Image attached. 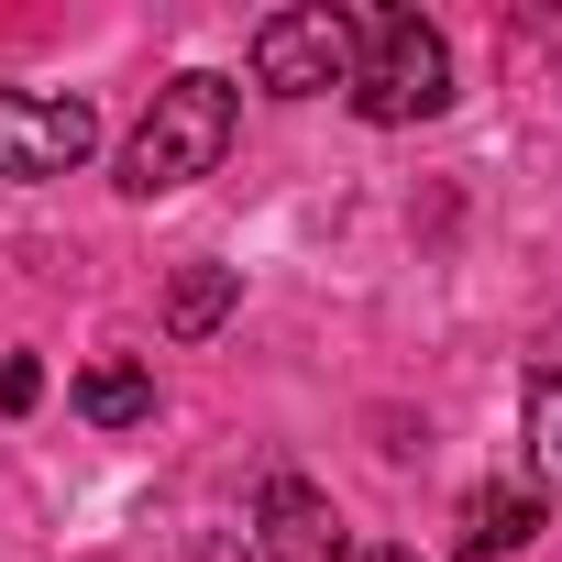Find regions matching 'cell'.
I'll return each instance as SVG.
<instances>
[{"instance_id":"cell-1","label":"cell","mask_w":562,"mask_h":562,"mask_svg":"<svg viewBox=\"0 0 562 562\" xmlns=\"http://www.w3.org/2000/svg\"><path fill=\"white\" fill-rule=\"evenodd\" d=\"M353 111L375 133H408V122L452 111V34L430 12H408V0L353 12Z\"/></svg>"},{"instance_id":"cell-2","label":"cell","mask_w":562,"mask_h":562,"mask_svg":"<svg viewBox=\"0 0 562 562\" xmlns=\"http://www.w3.org/2000/svg\"><path fill=\"white\" fill-rule=\"evenodd\" d=\"M232 122H243V89H232V78H210V67L166 78L155 111H144L133 144H122V199H177V188H199V177L232 155Z\"/></svg>"},{"instance_id":"cell-3","label":"cell","mask_w":562,"mask_h":562,"mask_svg":"<svg viewBox=\"0 0 562 562\" xmlns=\"http://www.w3.org/2000/svg\"><path fill=\"white\" fill-rule=\"evenodd\" d=\"M254 89H265V100H321V89H353V12H342V0L265 12V23H254Z\"/></svg>"},{"instance_id":"cell-4","label":"cell","mask_w":562,"mask_h":562,"mask_svg":"<svg viewBox=\"0 0 562 562\" xmlns=\"http://www.w3.org/2000/svg\"><path fill=\"white\" fill-rule=\"evenodd\" d=\"M89 155H100V111H89V100H56V89H0V177H12V188L78 177Z\"/></svg>"},{"instance_id":"cell-5","label":"cell","mask_w":562,"mask_h":562,"mask_svg":"<svg viewBox=\"0 0 562 562\" xmlns=\"http://www.w3.org/2000/svg\"><path fill=\"white\" fill-rule=\"evenodd\" d=\"M265 562H342V507L310 485V474H265L254 496V529H243Z\"/></svg>"},{"instance_id":"cell-6","label":"cell","mask_w":562,"mask_h":562,"mask_svg":"<svg viewBox=\"0 0 562 562\" xmlns=\"http://www.w3.org/2000/svg\"><path fill=\"white\" fill-rule=\"evenodd\" d=\"M540 540V485H474L463 496V562H507Z\"/></svg>"},{"instance_id":"cell-7","label":"cell","mask_w":562,"mask_h":562,"mask_svg":"<svg viewBox=\"0 0 562 562\" xmlns=\"http://www.w3.org/2000/svg\"><path fill=\"white\" fill-rule=\"evenodd\" d=\"M78 419H89V430H144V419H155V375L122 364V353L89 364V375H78Z\"/></svg>"},{"instance_id":"cell-8","label":"cell","mask_w":562,"mask_h":562,"mask_svg":"<svg viewBox=\"0 0 562 562\" xmlns=\"http://www.w3.org/2000/svg\"><path fill=\"white\" fill-rule=\"evenodd\" d=\"M232 299H243V265H188L177 288H166V331H177V342H199V331H221V321H232Z\"/></svg>"},{"instance_id":"cell-9","label":"cell","mask_w":562,"mask_h":562,"mask_svg":"<svg viewBox=\"0 0 562 562\" xmlns=\"http://www.w3.org/2000/svg\"><path fill=\"white\" fill-rule=\"evenodd\" d=\"M529 485L562 496V364L529 375Z\"/></svg>"},{"instance_id":"cell-10","label":"cell","mask_w":562,"mask_h":562,"mask_svg":"<svg viewBox=\"0 0 562 562\" xmlns=\"http://www.w3.org/2000/svg\"><path fill=\"white\" fill-rule=\"evenodd\" d=\"M34 397H45V364H34V353H12V364H0V408H12V419H23Z\"/></svg>"},{"instance_id":"cell-11","label":"cell","mask_w":562,"mask_h":562,"mask_svg":"<svg viewBox=\"0 0 562 562\" xmlns=\"http://www.w3.org/2000/svg\"><path fill=\"white\" fill-rule=\"evenodd\" d=\"M342 562H419V551H397V540H375V551H342Z\"/></svg>"}]
</instances>
